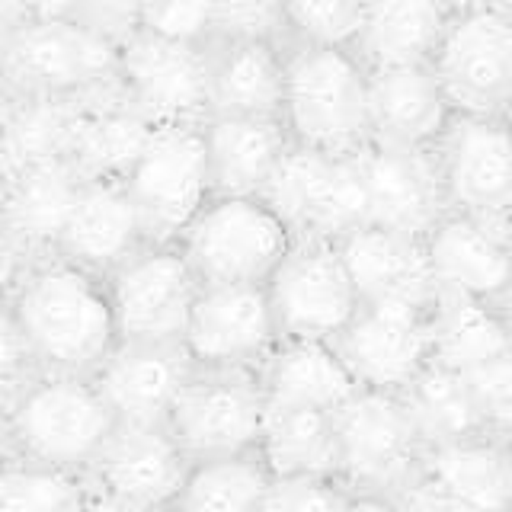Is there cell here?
<instances>
[{"label": "cell", "instance_id": "1", "mask_svg": "<svg viewBox=\"0 0 512 512\" xmlns=\"http://www.w3.org/2000/svg\"><path fill=\"white\" fill-rule=\"evenodd\" d=\"M10 314L39 372L48 375L93 378L119 346L106 276L55 253L29 256L10 298Z\"/></svg>", "mask_w": 512, "mask_h": 512}, {"label": "cell", "instance_id": "2", "mask_svg": "<svg viewBox=\"0 0 512 512\" xmlns=\"http://www.w3.org/2000/svg\"><path fill=\"white\" fill-rule=\"evenodd\" d=\"M0 61L20 100L80 103L116 84L119 39L90 23L80 4H29Z\"/></svg>", "mask_w": 512, "mask_h": 512}, {"label": "cell", "instance_id": "3", "mask_svg": "<svg viewBox=\"0 0 512 512\" xmlns=\"http://www.w3.org/2000/svg\"><path fill=\"white\" fill-rule=\"evenodd\" d=\"M282 125L295 148L356 157L372 141L368 71L340 48L288 45Z\"/></svg>", "mask_w": 512, "mask_h": 512}, {"label": "cell", "instance_id": "4", "mask_svg": "<svg viewBox=\"0 0 512 512\" xmlns=\"http://www.w3.org/2000/svg\"><path fill=\"white\" fill-rule=\"evenodd\" d=\"M4 413L16 461L74 477L90 474L119 426L93 378L77 375H36Z\"/></svg>", "mask_w": 512, "mask_h": 512}, {"label": "cell", "instance_id": "5", "mask_svg": "<svg viewBox=\"0 0 512 512\" xmlns=\"http://www.w3.org/2000/svg\"><path fill=\"white\" fill-rule=\"evenodd\" d=\"M292 244L295 234L266 199L234 196L208 199L176 240L199 288H266Z\"/></svg>", "mask_w": 512, "mask_h": 512}, {"label": "cell", "instance_id": "6", "mask_svg": "<svg viewBox=\"0 0 512 512\" xmlns=\"http://www.w3.org/2000/svg\"><path fill=\"white\" fill-rule=\"evenodd\" d=\"M336 477L352 493L394 496L423 471L426 442L400 394L356 391L333 413Z\"/></svg>", "mask_w": 512, "mask_h": 512}, {"label": "cell", "instance_id": "7", "mask_svg": "<svg viewBox=\"0 0 512 512\" xmlns=\"http://www.w3.org/2000/svg\"><path fill=\"white\" fill-rule=\"evenodd\" d=\"M148 244H176L212 199L202 125L151 128L135 164L122 176Z\"/></svg>", "mask_w": 512, "mask_h": 512}, {"label": "cell", "instance_id": "8", "mask_svg": "<svg viewBox=\"0 0 512 512\" xmlns=\"http://www.w3.org/2000/svg\"><path fill=\"white\" fill-rule=\"evenodd\" d=\"M432 71L455 116L509 119L512 4H455Z\"/></svg>", "mask_w": 512, "mask_h": 512}, {"label": "cell", "instance_id": "9", "mask_svg": "<svg viewBox=\"0 0 512 512\" xmlns=\"http://www.w3.org/2000/svg\"><path fill=\"white\" fill-rule=\"evenodd\" d=\"M266 298L279 340L333 343L362 308L340 244L317 237H295L266 282Z\"/></svg>", "mask_w": 512, "mask_h": 512}, {"label": "cell", "instance_id": "10", "mask_svg": "<svg viewBox=\"0 0 512 512\" xmlns=\"http://www.w3.org/2000/svg\"><path fill=\"white\" fill-rule=\"evenodd\" d=\"M116 84L148 125H205L208 45L160 39L132 26L119 42Z\"/></svg>", "mask_w": 512, "mask_h": 512}, {"label": "cell", "instance_id": "11", "mask_svg": "<svg viewBox=\"0 0 512 512\" xmlns=\"http://www.w3.org/2000/svg\"><path fill=\"white\" fill-rule=\"evenodd\" d=\"M119 343L180 346L199 282L176 244H144L106 276Z\"/></svg>", "mask_w": 512, "mask_h": 512}, {"label": "cell", "instance_id": "12", "mask_svg": "<svg viewBox=\"0 0 512 512\" xmlns=\"http://www.w3.org/2000/svg\"><path fill=\"white\" fill-rule=\"evenodd\" d=\"M266 420L260 372H196L170 410V432L189 464L256 452Z\"/></svg>", "mask_w": 512, "mask_h": 512}, {"label": "cell", "instance_id": "13", "mask_svg": "<svg viewBox=\"0 0 512 512\" xmlns=\"http://www.w3.org/2000/svg\"><path fill=\"white\" fill-rule=\"evenodd\" d=\"M436 304L362 301L352 324L330 343L359 391L400 394L436 356Z\"/></svg>", "mask_w": 512, "mask_h": 512}, {"label": "cell", "instance_id": "14", "mask_svg": "<svg viewBox=\"0 0 512 512\" xmlns=\"http://www.w3.org/2000/svg\"><path fill=\"white\" fill-rule=\"evenodd\" d=\"M295 237L340 240L368 224V199L356 157L292 148L263 196Z\"/></svg>", "mask_w": 512, "mask_h": 512}, {"label": "cell", "instance_id": "15", "mask_svg": "<svg viewBox=\"0 0 512 512\" xmlns=\"http://www.w3.org/2000/svg\"><path fill=\"white\" fill-rule=\"evenodd\" d=\"M432 157L448 212L503 228L512 215V122L452 116Z\"/></svg>", "mask_w": 512, "mask_h": 512}, {"label": "cell", "instance_id": "16", "mask_svg": "<svg viewBox=\"0 0 512 512\" xmlns=\"http://www.w3.org/2000/svg\"><path fill=\"white\" fill-rule=\"evenodd\" d=\"M180 346L196 372H260L279 346L266 288H199Z\"/></svg>", "mask_w": 512, "mask_h": 512}, {"label": "cell", "instance_id": "17", "mask_svg": "<svg viewBox=\"0 0 512 512\" xmlns=\"http://www.w3.org/2000/svg\"><path fill=\"white\" fill-rule=\"evenodd\" d=\"M356 164L368 199V224L375 228L426 237L448 212L432 148L368 141Z\"/></svg>", "mask_w": 512, "mask_h": 512}, {"label": "cell", "instance_id": "18", "mask_svg": "<svg viewBox=\"0 0 512 512\" xmlns=\"http://www.w3.org/2000/svg\"><path fill=\"white\" fill-rule=\"evenodd\" d=\"M189 468L167 423H119L90 468L87 484L128 503L170 509Z\"/></svg>", "mask_w": 512, "mask_h": 512}, {"label": "cell", "instance_id": "19", "mask_svg": "<svg viewBox=\"0 0 512 512\" xmlns=\"http://www.w3.org/2000/svg\"><path fill=\"white\" fill-rule=\"evenodd\" d=\"M423 240L439 292L496 304L512 288V250L500 224L445 212Z\"/></svg>", "mask_w": 512, "mask_h": 512}, {"label": "cell", "instance_id": "20", "mask_svg": "<svg viewBox=\"0 0 512 512\" xmlns=\"http://www.w3.org/2000/svg\"><path fill=\"white\" fill-rule=\"evenodd\" d=\"M189 375L183 346L119 343L93 384L119 423H167Z\"/></svg>", "mask_w": 512, "mask_h": 512}, {"label": "cell", "instance_id": "21", "mask_svg": "<svg viewBox=\"0 0 512 512\" xmlns=\"http://www.w3.org/2000/svg\"><path fill=\"white\" fill-rule=\"evenodd\" d=\"M202 138L212 196L234 199H263L282 160L295 148L282 119L208 116Z\"/></svg>", "mask_w": 512, "mask_h": 512}, {"label": "cell", "instance_id": "22", "mask_svg": "<svg viewBox=\"0 0 512 512\" xmlns=\"http://www.w3.org/2000/svg\"><path fill=\"white\" fill-rule=\"evenodd\" d=\"M144 244H148V237L141 231L135 205L128 202L122 183L87 180L52 253L96 272V276H109Z\"/></svg>", "mask_w": 512, "mask_h": 512}, {"label": "cell", "instance_id": "23", "mask_svg": "<svg viewBox=\"0 0 512 512\" xmlns=\"http://www.w3.org/2000/svg\"><path fill=\"white\" fill-rule=\"evenodd\" d=\"M340 253L362 301H407L432 308L439 298L423 237L365 224L340 240Z\"/></svg>", "mask_w": 512, "mask_h": 512}, {"label": "cell", "instance_id": "24", "mask_svg": "<svg viewBox=\"0 0 512 512\" xmlns=\"http://www.w3.org/2000/svg\"><path fill=\"white\" fill-rule=\"evenodd\" d=\"M285 42H212L208 45V116L282 119Z\"/></svg>", "mask_w": 512, "mask_h": 512}, {"label": "cell", "instance_id": "25", "mask_svg": "<svg viewBox=\"0 0 512 512\" xmlns=\"http://www.w3.org/2000/svg\"><path fill=\"white\" fill-rule=\"evenodd\" d=\"M455 4L439 0H375L365 4V23L352 55L362 68H423L436 61V52L452 23Z\"/></svg>", "mask_w": 512, "mask_h": 512}, {"label": "cell", "instance_id": "26", "mask_svg": "<svg viewBox=\"0 0 512 512\" xmlns=\"http://www.w3.org/2000/svg\"><path fill=\"white\" fill-rule=\"evenodd\" d=\"M368 112H372V141H388L400 148H432L455 116L432 64L372 71Z\"/></svg>", "mask_w": 512, "mask_h": 512}, {"label": "cell", "instance_id": "27", "mask_svg": "<svg viewBox=\"0 0 512 512\" xmlns=\"http://www.w3.org/2000/svg\"><path fill=\"white\" fill-rule=\"evenodd\" d=\"M84 183V173L68 157L13 170L7 183V208L0 231L13 244H20L29 256L52 253Z\"/></svg>", "mask_w": 512, "mask_h": 512}, {"label": "cell", "instance_id": "28", "mask_svg": "<svg viewBox=\"0 0 512 512\" xmlns=\"http://www.w3.org/2000/svg\"><path fill=\"white\" fill-rule=\"evenodd\" d=\"M260 384L266 410L336 413L359 391L336 349L311 340H279L260 368Z\"/></svg>", "mask_w": 512, "mask_h": 512}, {"label": "cell", "instance_id": "29", "mask_svg": "<svg viewBox=\"0 0 512 512\" xmlns=\"http://www.w3.org/2000/svg\"><path fill=\"white\" fill-rule=\"evenodd\" d=\"M151 128L122 100L119 84H112L77 103L68 160L84 173V180H122Z\"/></svg>", "mask_w": 512, "mask_h": 512}, {"label": "cell", "instance_id": "30", "mask_svg": "<svg viewBox=\"0 0 512 512\" xmlns=\"http://www.w3.org/2000/svg\"><path fill=\"white\" fill-rule=\"evenodd\" d=\"M423 474L455 512H512L509 458L500 439L426 448Z\"/></svg>", "mask_w": 512, "mask_h": 512}, {"label": "cell", "instance_id": "31", "mask_svg": "<svg viewBox=\"0 0 512 512\" xmlns=\"http://www.w3.org/2000/svg\"><path fill=\"white\" fill-rule=\"evenodd\" d=\"M400 397H404V404L413 416L416 429H420L426 448L490 439L477 416L474 397L464 375L436 359L400 391Z\"/></svg>", "mask_w": 512, "mask_h": 512}, {"label": "cell", "instance_id": "32", "mask_svg": "<svg viewBox=\"0 0 512 512\" xmlns=\"http://www.w3.org/2000/svg\"><path fill=\"white\" fill-rule=\"evenodd\" d=\"M256 455L272 477H336L333 413L266 410Z\"/></svg>", "mask_w": 512, "mask_h": 512}, {"label": "cell", "instance_id": "33", "mask_svg": "<svg viewBox=\"0 0 512 512\" xmlns=\"http://www.w3.org/2000/svg\"><path fill=\"white\" fill-rule=\"evenodd\" d=\"M432 327H436V356L432 359L461 375L512 349L509 330L493 304L474 301L468 295L439 292Z\"/></svg>", "mask_w": 512, "mask_h": 512}, {"label": "cell", "instance_id": "34", "mask_svg": "<svg viewBox=\"0 0 512 512\" xmlns=\"http://www.w3.org/2000/svg\"><path fill=\"white\" fill-rule=\"evenodd\" d=\"M272 474L256 452L192 464L170 512H263Z\"/></svg>", "mask_w": 512, "mask_h": 512}, {"label": "cell", "instance_id": "35", "mask_svg": "<svg viewBox=\"0 0 512 512\" xmlns=\"http://www.w3.org/2000/svg\"><path fill=\"white\" fill-rule=\"evenodd\" d=\"M77 119V103L68 100H20L7 135L0 138V160L7 173L45 160L68 157Z\"/></svg>", "mask_w": 512, "mask_h": 512}, {"label": "cell", "instance_id": "36", "mask_svg": "<svg viewBox=\"0 0 512 512\" xmlns=\"http://www.w3.org/2000/svg\"><path fill=\"white\" fill-rule=\"evenodd\" d=\"M87 477L7 461L0 468V512H80Z\"/></svg>", "mask_w": 512, "mask_h": 512}, {"label": "cell", "instance_id": "37", "mask_svg": "<svg viewBox=\"0 0 512 512\" xmlns=\"http://www.w3.org/2000/svg\"><path fill=\"white\" fill-rule=\"evenodd\" d=\"M285 42L308 48H340L352 52L362 23V0H282Z\"/></svg>", "mask_w": 512, "mask_h": 512}, {"label": "cell", "instance_id": "38", "mask_svg": "<svg viewBox=\"0 0 512 512\" xmlns=\"http://www.w3.org/2000/svg\"><path fill=\"white\" fill-rule=\"evenodd\" d=\"M474 397V407L490 439H512V349L500 359L464 375Z\"/></svg>", "mask_w": 512, "mask_h": 512}, {"label": "cell", "instance_id": "39", "mask_svg": "<svg viewBox=\"0 0 512 512\" xmlns=\"http://www.w3.org/2000/svg\"><path fill=\"white\" fill-rule=\"evenodd\" d=\"M135 26L160 39L186 45H212L215 0H180V4H138Z\"/></svg>", "mask_w": 512, "mask_h": 512}, {"label": "cell", "instance_id": "40", "mask_svg": "<svg viewBox=\"0 0 512 512\" xmlns=\"http://www.w3.org/2000/svg\"><path fill=\"white\" fill-rule=\"evenodd\" d=\"M349 503L340 477H272L263 512H349Z\"/></svg>", "mask_w": 512, "mask_h": 512}, {"label": "cell", "instance_id": "41", "mask_svg": "<svg viewBox=\"0 0 512 512\" xmlns=\"http://www.w3.org/2000/svg\"><path fill=\"white\" fill-rule=\"evenodd\" d=\"M237 39L285 42L282 0H215L212 42H237Z\"/></svg>", "mask_w": 512, "mask_h": 512}, {"label": "cell", "instance_id": "42", "mask_svg": "<svg viewBox=\"0 0 512 512\" xmlns=\"http://www.w3.org/2000/svg\"><path fill=\"white\" fill-rule=\"evenodd\" d=\"M36 375L42 372L36 359H32V349L23 330L16 327L10 308L0 311V410H7L29 388Z\"/></svg>", "mask_w": 512, "mask_h": 512}, {"label": "cell", "instance_id": "43", "mask_svg": "<svg viewBox=\"0 0 512 512\" xmlns=\"http://www.w3.org/2000/svg\"><path fill=\"white\" fill-rule=\"evenodd\" d=\"M397 512H455L452 503L436 490V484L420 471L410 484L400 487L394 496H388Z\"/></svg>", "mask_w": 512, "mask_h": 512}, {"label": "cell", "instance_id": "44", "mask_svg": "<svg viewBox=\"0 0 512 512\" xmlns=\"http://www.w3.org/2000/svg\"><path fill=\"white\" fill-rule=\"evenodd\" d=\"M26 263L29 253L0 231V311L10 308V298L16 292V282H20Z\"/></svg>", "mask_w": 512, "mask_h": 512}, {"label": "cell", "instance_id": "45", "mask_svg": "<svg viewBox=\"0 0 512 512\" xmlns=\"http://www.w3.org/2000/svg\"><path fill=\"white\" fill-rule=\"evenodd\" d=\"M80 512H170V509H154V506L128 503V500H119V496H109V493H103V490H96V487L87 484Z\"/></svg>", "mask_w": 512, "mask_h": 512}, {"label": "cell", "instance_id": "46", "mask_svg": "<svg viewBox=\"0 0 512 512\" xmlns=\"http://www.w3.org/2000/svg\"><path fill=\"white\" fill-rule=\"evenodd\" d=\"M16 106H20V93H16L13 80H10V74H7V68H4V61H0V138L7 135V128H10V122H13Z\"/></svg>", "mask_w": 512, "mask_h": 512}, {"label": "cell", "instance_id": "47", "mask_svg": "<svg viewBox=\"0 0 512 512\" xmlns=\"http://www.w3.org/2000/svg\"><path fill=\"white\" fill-rule=\"evenodd\" d=\"M26 13H29V4H10V0L0 4V45H4L10 32L26 20Z\"/></svg>", "mask_w": 512, "mask_h": 512}, {"label": "cell", "instance_id": "48", "mask_svg": "<svg viewBox=\"0 0 512 512\" xmlns=\"http://www.w3.org/2000/svg\"><path fill=\"white\" fill-rule=\"evenodd\" d=\"M349 512H397L388 496H372V493H352Z\"/></svg>", "mask_w": 512, "mask_h": 512}, {"label": "cell", "instance_id": "49", "mask_svg": "<svg viewBox=\"0 0 512 512\" xmlns=\"http://www.w3.org/2000/svg\"><path fill=\"white\" fill-rule=\"evenodd\" d=\"M7 461H13V452H10V436H7V413L0 410V468H4Z\"/></svg>", "mask_w": 512, "mask_h": 512}, {"label": "cell", "instance_id": "50", "mask_svg": "<svg viewBox=\"0 0 512 512\" xmlns=\"http://www.w3.org/2000/svg\"><path fill=\"white\" fill-rule=\"evenodd\" d=\"M493 308H496V314L503 317V324H506V330H509V340H512V288H509V292H506L500 301L493 304Z\"/></svg>", "mask_w": 512, "mask_h": 512}, {"label": "cell", "instance_id": "51", "mask_svg": "<svg viewBox=\"0 0 512 512\" xmlns=\"http://www.w3.org/2000/svg\"><path fill=\"white\" fill-rule=\"evenodd\" d=\"M7 183H10V173L0 160V224H4V208H7Z\"/></svg>", "mask_w": 512, "mask_h": 512}, {"label": "cell", "instance_id": "52", "mask_svg": "<svg viewBox=\"0 0 512 512\" xmlns=\"http://www.w3.org/2000/svg\"><path fill=\"white\" fill-rule=\"evenodd\" d=\"M503 234H506V244H509V250H512V215H509L506 224H503Z\"/></svg>", "mask_w": 512, "mask_h": 512}, {"label": "cell", "instance_id": "53", "mask_svg": "<svg viewBox=\"0 0 512 512\" xmlns=\"http://www.w3.org/2000/svg\"><path fill=\"white\" fill-rule=\"evenodd\" d=\"M506 458H509V477H512V439L506 442Z\"/></svg>", "mask_w": 512, "mask_h": 512}, {"label": "cell", "instance_id": "54", "mask_svg": "<svg viewBox=\"0 0 512 512\" xmlns=\"http://www.w3.org/2000/svg\"><path fill=\"white\" fill-rule=\"evenodd\" d=\"M509 122H512V112H509Z\"/></svg>", "mask_w": 512, "mask_h": 512}]
</instances>
